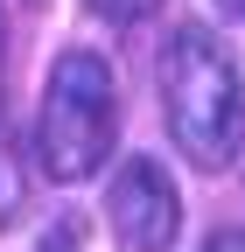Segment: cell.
Returning <instances> with one entry per match:
<instances>
[{"label": "cell", "instance_id": "1", "mask_svg": "<svg viewBox=\"0 0 245 252\" xmlns=\"http://www.w3.org/2000/svg\"><path fill=\"white\" fill-rule=\"evenodd\" d=\"M161 112H168V140L182 147V161L217 175L238 161L245 140V84H238V56L224 49L217 28L182 21L161 42Z\"/></svg>", "mask_w": 245, "mask_h": 252}, {"label": "cell", "instance_id": "2", "mask_svg": "<svg viewBox=\"0 0 245 252\" xmlns=\"http://www.w3.org/2000/svg\"><path fill=\"white\" fill-rule=\"evenodd\" d=\"M119 147V77L98 49H63L49 63L35 112V168L49 182H84Z\"/></svg>", "mask_w": 245, "mask_h": 252}, {"label": "cell", "instance_id": "3", "mask_svg": "<svg viewBox=\"0 0 245 252\" xmlns=\"http://www.w3.org/2000/svg\"><path fill=\"white\" fill-rule=\"evenodd\" d=\"M105 224H112L119 252H168V245L182 238L175 175L154 161V154L119 161V175H112V189H105Z\"/></svg>", "mask_w": 245, "mask_h": 252}, {"label": "cell", "instance_id": "4", "mask_svg": "<svg viewBox=\"0 0 245 252\" xmlns=\"http://www.w3.org/2000/svg\"><path fill=\"white\" fill-rule=\"evenodd\" d=\"M14 210H21V161H14L7 126H0V224H14Z\"/></svg>", "mask_w": 245, "mask_h": 252}, {"label": "cell", "instance_id": "5", "mask_svg": "<svg viewBox=\"0 0 245 252\" xmlns=\"http://www.w3.org/2000/svg\"><path fill=\"white\" fill-rule=\"evenodd\" d=\"M84 7L98 14V21H112V28H133V21H147V14H154L161 0H84Z\"/></svg>", "mask_w": 245, "mask_h": 252}, {"label": "cell", "instance_id": "6", "mask_svg": "<svg viewBox=\"0 0 245 252\" xmlns=\"http://www.w3.org/2000/svg\"><path fill=\"white\" fill-rule=\"evenodd\" d=\"M35 252H77V224H49Z\"/></svg>", "mask_w": 245, "mask_h": 252}, {"label": "cell", "instance_id": "7", "mask_svg": "<svg viewBox=\"0 0 245 252\" xmlns=\"http://www.w3.org/2000/svg\"><path fill=\"white\" fill-rule=\"evenodd\" d=\"M203 252H245V231H217V238H203Z\"/></svg>", "mask_w": 245, "mask_h": 252}, {"label": "cell", "instance_id": "8", "mask_svg": "<svg viewBox=\"0 0 245 252\" xmlns=\"http://www.w3.org/2000/svg\"><path fill=\"white\" fill-rule=\"evenodd\" d=\"M0 56H7V14H0Z\"/></svg>", "mask_w": 245, "mask_h": 252}, {"label": "cell", "instance_id": "9", "mask_svg": "<svg viewBox=\"0 0 245 252\" xmlns=\"http://www.w3.org/2000/svg\"><path fill=\"white\" fill-rule=\"evenodd\" d=\"M224 7H231V14H238V21H245V0H224Z\"/></svg>", "mask_w": 245, "mask_h": 252}]
</instances>
